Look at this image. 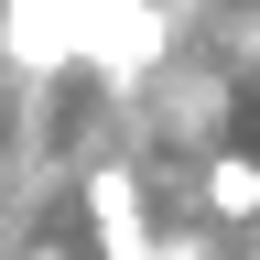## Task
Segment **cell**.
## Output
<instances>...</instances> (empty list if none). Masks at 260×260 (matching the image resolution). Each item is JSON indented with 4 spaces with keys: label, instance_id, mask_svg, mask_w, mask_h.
<instances>
[{
    "label": "cell",
    "instance_id": "6da1fadb",
    "mask_svg": "<svg viewBox=\"0 0 260 260\" xmlns=\"http://www.w3.org/2000/svg\"><path fill=\"white\" fill-rule=\"evenodd\" d=\"M174 54H184V11L174 0H87V22H76V76H98L109 98H130Z\"/></svg>",
    "mask_w": 260,
    "mask_h": 260
},
{
    "label": "cell",
    "instance_id": "7a4b0ae2",
    "mask_svg": "<svg viewBox=\"0 0 260 260\" xmlns=\"http://www.w3.org/2000/svg\"><path fill=\"white\" fill-rule=\"evenodd\" d=\"M228 76L239 65L228 54H174V65H152L141 87H130V119H141V141H195V152H217V130H228Z\"/></svg>",
    "mask_w": 260,
    "mask_h": 260
},
{
    "label": "cell",
    "instance_id": "3957f363",
    "mask_svg": "<svg viewBox=\"0 0 260 260\" xmlns=\"http://www.w3.org/2000/svg\"><path fill=\"white\" fill-rule=\"evenodd\" d=\"M87 0H0V65L11 76H76Z\"/></svg>",
    "mask_w": 260,
    "mask_h": 260
},
{
    "label": "cell",
    "instance_id": "277c9868",
    "mask_svg": "<svg viewBox=\"0 0 260 260\" xmlns=\"http://www.w3.org/2000/svg\"><path fill=\"white\" fill-rule=\"evenodd\" d=\"M87 228L109 260H152V195H141V162H87Z\"/></svg>",
    "mask_w": 260,
    "mask_h": 260
},
{
    "label": "cell",
    "instance_id": "5b68a950",
    "mask_svg": "<svg viewBox=\"0 0 260 260\" xmlns=\"http://www.w3.org/2000/svg\"><path fill=\"white\" fill-rule=\"evenodd\" d=\"M206 217H217V228H260V162L228 152V141L206 152Z\"/></svg>",
    "mask_w": 260,
    "mask_h": 260
},
{
    "label": "cell",
    "instance_id": "8992f818",
    "mask_svg": "<svg viewBox=\"0 0 260 260\" xmlns=\"http://www.w3.org/2000/svg\"><path fill=\"white\" fill-rule=\"evenodd\" d=\"M152 260H217L206 228H152Z\"/></svg>",
    "mask_w": 260,
    "mask_h": 260
},
{
    "label": "cell",
    "instance_id": "52a82bcc",
    "mask_svg": "<svg viewBox=\"0 0 260 260\" xmlns=\"http://www.w3.org/2000/svg\"><path fill=\"white\" fill-rule=\"evenodd\" d=\"M22 260H65V249H54V239H32V249H22Z\"/></svg>",
    "mask_w": 260,
    "mask_h": 260
},
{
    "label": "cell",
    "instance_id": "ba28073f",
    "mask_svg": "<svg viewBox=\"0 0 260 260\" xmlns=\"http://www.w3.org/2000/svg\"><path fill=\"white\" fill-rule=\"evenodd\" d=\"M174 11H184V22H195V11H217V0H174Z\"/></svg>",
    "mask_w": 260,
    "mask_h": 260
}]
</instances>
